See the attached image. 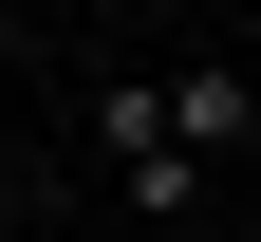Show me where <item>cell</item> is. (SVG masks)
<instances>
[{"label": "cell", "instance_id": "cell-1", "mask_svg": "<svg viewBox=\"0 0 261 242\" xmlns=\"http://www.w3.org/2000/svg\"><path fill=\"white\" fill-rule=\"evenodd\" d=\"M168 130H187V149H243V130H261V75H243V56H187V75H168Z\"/></svg>", "mask_w": 261, "mask_h": 242}, {"label": "cell", "instance_id": "cell-2", "mask_svg": "<svg viewBox=\"0 0 261 242\" xmlns=\"http://www.w3.org/2000/svg\"><path fill=\"white\" fill-rule=\"evenodd\" d=\"M0 75H19V0H0Z\"/></svg>", "mask_w": 261, "mask_h": 242}]
</instances>
